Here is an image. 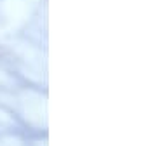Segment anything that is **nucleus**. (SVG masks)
Returning a JSON list of instances; mask_svg holds the SVG:
<instances>
[]
</instances>
